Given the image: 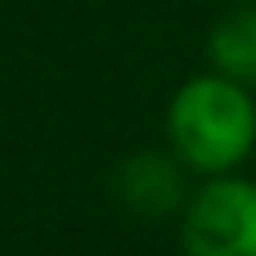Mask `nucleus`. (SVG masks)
I'll list each match as a JSON object with an SVG mask.
<instances>
[{
	"instance_id": "obj_1",
	"label": "nucleus",
	"mask_w": 256,
	"mask_h": 256,
	"mask_svg": "<svg viewBox=\"0 0 256 256\" xmlns=\"http://www.w3.org/2000/svg\"><path fill=\"white\" fill-rule=\"evenodd\" d=\"M166 140L184 166L202 176H230L256 148L252 90L220 72L184 81L166 108Z\"/></svg>"
},
{
	"instance_id": "obj_2",
	"label": "nucleus",
	"mask_w": 256,
	"mask_h": 256,
	"mask_svg": "<svg viewBox=\"0 0 256 256\" xmlns=\"http://www.w3.org/2000/svg\"><path fill=\"white\" fill-rule=\"evenodd\" d=\"M189 256H256V180L212 176L184 207Z\"/></svg>"
},
{
	"instance_id": "obj_3",
	"label": "nucleus",
	"mask_w": 256,
	"mask_h": 256,
	"mask_svg": "<svg viewBox=\"0 0 256 256\" xmlns=\"http://www.w3.org/2000/svg\"><path fill=\"white\" fill-rule=\"evenodd\" d=\"M180 158L166 153H135L122 171H117V194L130 212L140 216H166L180 207L184 198V176H180Z\"/></svg>"
},
{
	"instance_id": "obj_4",
	"label": "nucleus",
	"mask_w": 256,
	"mask_h": 256,
	"mask_svg": "<svg viewBox=\"0 0 256 256\" xmlns=\"http://www.w3.org/2000/svg\"><path fill=\"white\" fill-rule=\"evenodd\" d=\"M207 54H212L220 76L256 90V9H238L225 22H216V32L207 40Z\"/></svg>"
}]
</instances>
